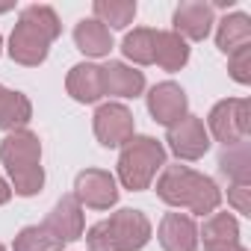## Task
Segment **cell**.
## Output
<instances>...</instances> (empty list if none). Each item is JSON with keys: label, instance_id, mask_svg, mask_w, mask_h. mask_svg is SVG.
<instances>
[{"label": "cell", "instance_id": "cell-1", "mask_svg": "<svg viewBox=\"0 0 251 251\" xmlns=\"http://www.w3.org/2000/svg\"><path fill=\"white\" fill-rule=\"evenodd\" d=\"M157 198L175 210H189L192 216H210L222 204V189L213 177L189 166H163L157 177Z\"/></svg>", "mask_w": 251, "mask_h": 251}, {"label": "cell", "instance_id": "cell-2", "mask_svg": "<svg viewBox=\"0 0 251 251\" xmlns=\"http://www.w3.org/2000/svg\"><path fill=\"white\" fill-rule=\"evenodd\" d=\"M62 33V24L56 18V12L50 6H42V3H33V6H24L21 15H18V24L9 36V56L12 62L18 65H27V68H36L48 59L50 53V45L59 39Z\"/></svg>", "mask_w": 251, "mask_h": 251}, {"label": "cell", "instance_id": "cell-3", "mask_svg": "<svg viewBox=\"0 0 251 251\" xmlns=\"http://www.w3.org/2000/svg\"><path fill=\"white\" fill-rule=\"evenodd\" d=\"M0 163L9 175L12 195L33 198L45 186V169H42V142L33 130H12L0 142Z\"/></svg>", "mask_w": 251, "mask_h": 251}, {"label": "cell", "instance_id": "cell-4", "mask_svg": "<svg viewBox=\"0 0 251 251\" xmlns=\"http://www.w3.org/2000/svg\"><path fill=\"white\" fill-rule=\"evenodd\" d=\"M154 227L142 210L124 207L103 222H95L86 230L89 251H142L151 239Z\"/></svg>", "mask_w": 251, "mask_h": 251}, {"label": "cell", "instance_id": "cell-5", "mask_svg": "<svg viewBox=\"0 0 251 251\" xmlns=\"http://www.w3.org/2000/svg\"><path fill=\"white\" fill-rule=\"evenodd\" d=\"M166 166V148L154 136H133L127 145H121L118 154V180L124 189L142 192L154 183L157 172Z\"/></svg>", "mask_w": 251, "mask_h": 251}, {"label": "cell", "instance_id": "cell-6", "mask_svg": "<svg viewBox=\"0 0 251 251\" xmlns=\"http://www.w3.org/2000/svg\"><path fill=\"white\" fill-rule=\"evenodd\" d=\"M204 127L225 148H230L236 142H245L248 133H251V103H248V98H225V100H219L210 109Z\"/></svg>", "mask_w": 251, "mask_h": 251}, {"label": "cell", "instance_id": "cell-7", "mask_svg": "<svg viewBox=\"0 0 251 251\" xmlns=\"http://www.w3.org/2000/svg\"><path fill=\"white\" fill-rule=\"evenodd\" d=\"M92 130H95V139L103 148H121L136 136V121H133V112L124 103L109 100V103H100L95 109Z\"/></svg>", "mask_w": 251, "mask_h": 251}, {"label": "cell", "instance_id": "cell-8", "mask_svg": "<svg viewBox=\"0 0 251 251\" xmlns=\"http://www.w3.org/2000/svg\"><path fill=\"white\" fill-rule=\"evenodd\" d=\"M169 151L183 160V163H195L210 151V133L204 127V118L198 115H183L177 124H172L166 133Z\"/></svg>", "mask_w": 251, "mask_h": 251}, {"label": "cell", "instance_id": "cell-9", "mask_svg": "<svg viewBox=\"0 0 251 251\" xmlns=\"http://www.w3.org/2000/svg\"><path fill=\"white\" fill-rule=\"evenodd\" d=\"M80 207H89V210H109L118 204V183L109 172L103 169H86L77 175L74 180V192H71Z\"/></svg>", "mask_w": 251, "mask_h": 251}, {"label": "cell", "instance_id": "cell-10", "mask_svg": "<svg viewBox=\"0 0 251 251\" xmlns=\"http://www.w3.org/2000/svg\"><path fill=\"white\" fill-rule=\"evenodd\" d=\"M148 112L157 124L163 127H172L177 124L183 115H189V100L186 92L175 83V80H163L148 92Z\"/></svg>", "mask_w": 251, "mask_h": 251}, {"label": "cell", "instance_id": "cell-11", "mask_svg": "<svg viewBox=\"0 0 251 251\" xmlns=\"http://www.w3.org/2000/svg\"><path fill=\"white\" fill-rule=\"evenodd\" d=\"M172 24L183 42H204L216 24V15H213V6L204 3V0H183L175 9Z\"/></svg>", "mask_w": 251, "mask_h": 251}, {"label": "cell", "instance_id": "cell-12", "mask_svg": "<svg viewBox=\"0 0 251 251\" xmlns=\"http://www.w3.org/2000/svg\"><path fill=\"white\" fill-rule=\"evenodd\" d=\"M163 251H198V225L189 213H166L157 227Z\"/></svg>", "mask_w": 251, "mask_h": 251}, {"label": "cell", "instance_id": "cell-13", "mask_svg": "<svg viewBox=\"0 0 251 251\" xmlns=\"http://www.w3.org/2000/svg\"><path fill=\"white\" fill-rule=\"evenodd\" d=\"M42 225L50 227L62 242H74V239H80L83 230H86V219H83V207H80V201H77L74 195H62V198L53 204V210L48 213V219H45Z\"/></svg>", "mask_w": 251, "mask_h": 251}, {"label": "cell", "instance_id": "cell-14", "mask_svg": "<svg viewBox=\"0 0 251 251\" xmlns=\"http://www.w3.org/2000/svg\"><path fill=\"white\" fill-rule=\"evenodd\" d=\"M100 77H103V95L112 98H139L145 92V74L127 62L109 59L106 65H100Z\"/></svg>", "mask_w": 251, "mask_h": 251}, {"label": "cell", "instance_id": "cell-15", "mask_svg": "<svg viewBox=\"0 0 251 251\" xmlns=\"http://www.w3.org/2000/svg\"><path fill=\"white\" fill-rule=\"evenodd\" d=\"M65 92L77 100V103H98L103 98V77H100V65L95 62H77L68 77H65Z\"/></svg>", "mask_w": 251, "mask_h": 251}, {"label": "cell", "instance_id": "cell-16", "mask_svg": "<svg viewBox=\"0 0 251 251\" xmlns=\"http://www.w3.org/2000/svg\"><path fill=\"white\" fill-rule=\"evenodd\" d=\"M33 118V103L24 92L0 86V130H24L27 121Z\"/></svg>", "mask_w": 251, "mask_h": 251}, {"label": "cell", "instance_id": "cell-17", "mask_svg": "<svg viewBox=\"0 0 251 251\" xmlns=\"http://www.w3.org/2000/svg\"><path fill=\"white\" fill-rule=\"evenodd\" d=\"M74 45H77L80 53H86L92 59H100V56H109V50H112V33L100 21L83 18L74 27Z\"/></svg>", "mask_w": 251, "mask_h": 251}, {"label": "cell", "instance_id": "cell-18", "mask_svg": "<svg viewBox=\"0 0 251 251\" xmlns=\"http://www.w3.org/2000/svg\"><path fill=\"white\" fill-rule=\"evenodd\" d=\"M251 45V18L245 12H230L219 21L216 30V48L222 53H233L236 48Z\"/></svg>", "mask_w": 251, "mask_h": 251}, {"label": "cell", "instance_id": "cell-19", "mask_svg": "<svg viewBox=\"0 0 251 251\" xmlns=\"http://www.w3.org/2000/svg\"><path fill=\"white\" fill-rule=\"evenodd\" d=\"M219 172L236 186H251V142L245 139L225 148L219 157Z\"/></svg>", "mask_w": 251, "mask_h": 251}, {"label": "cell", "instance_id": "cell-20", "mask_svg": "<svg viewBox=\"0 0 251 251\" xmlns=\"http://www.w3.org/2000/svg\"><path fill=\"white\" fill-rule=\"evenodd\" d=\"M154 62L163 71H180L189 62V45L175 33V30H163L157 33V50H154Z\"/></svg>", "mask_w": 251, "mask_h": 251}, {"label": "cell", "instance_id": "cell-21", "mask_svg": "<svg viewBox=\"0 0 251 251\" xmlns=\"http://www.w3.org/2000/svg\"><path fill=\"white\" fill-rule=\"evenodd\" d=\"M92 12V18L100 21L106 30H124L136 18V3L133 0H95Z\"/></svg>", "mask_w": 251, "mask_h": 251}, {"label": "cell", "instance_id": "cell-22", "mask_svg": "<svg viewBox=\"0 0 251 251\" xmlns=\"http://www.w3.org/2000/svg\"><path fill=\"white\" fill-rule=\"evenodd\" d=\"M154 50H157V30L151 27H136L121 42L124 59H130L136 65H154Z\"/></svg>", "mask_w": 251, "mask_h": 251}, {"label": "cell", "instance_id": "cell-23", "mask_svg": "<svg viewBox=\"0 0 251 251\" xmlns=\"http://www.w3.org/2000/svg\"><path fill=\"white\" fill-rule=\"evenodd\" d=\"M65 242L45 225H27L18 230L12 251H62Z\"/></svg>", "mask_w": 251, "mask_h": 251}, {"label": "cell", "instance_id": "cell-24", "mask_svg": "<svg viewBox=\"0 0 251 251\" xmlns=\"http://www.w3.org/2000/svg\"><path fill=\"white\" fill-rule=\"evenodd\" d=\"M201 236H204V245L207 242H239V222L227 210L225 213L216 210L204 219V227H198V239Z\"/></svg>", "mask_w": 251, "mask_h": 251}, {"label": "cell", "instance_id": "cell-25", "mask_svg": "<svg viewBox=\"0 0 251 251\" xmlns=\"http://www.w3.org/2000/svg\"><path fill=\"white\" fill-rule=\"evenodd\" d=\"M227 71H230V77L239 86H248L251 83V45L236 48L233 53H227Z\"/></svg>", "mask_w": 251, "mask_h": 251}, {"label": "cell", "instance_id": "cell-26", "mask_svg": "<svg viewBox=\"0 0 251 251\" xmlns=\"http://www.w3.org/2000/svg\"><path fill=\"white\" fill-rule=\"evenodd\" d=\"M227 204H230L236 213L251 216V186H236V183H230V189H227Z\"/></svg>", "mask_w": 251, "mask_h": 251}, {"label": "cell", "instance_id": "cell-27", "mask_svg": "<svg viewBox=\"0 0 251 251\" xmlns=\"http://www.w3.org/2000/svg\"><path fill=\"white\" fill-rule=\"evenodd\" d=\"M204 251H248V248L239 242H207Z\"/></svg>", "mask_w": 251, "mask_h": 251}, {"label": "cell", "instance_id": "cell-28", "mask_svg": "<svg viewBox=\"0 0 251 251\" xmlns=\"http://www.w3.org/2000/svg\"><path fill=\"white\" fill-rule=\"evenodd\" d=\"M9 198H12V186H9L3 177H0V204H6Z\"/></svg>", "mask_w": 251, "mask_h": 251}, {"label": "cell", "instance_id": "cell-29", "mask_svg": "<svg viewBox=\"0 0 251 251\" xmlns=\"http://www.w3.org/2000/svg\"><path fill=\"white\" fill-rule=\"evenodd\" d=\"M12 9V3H0V15H3V12H9Z\"/></svg>", "mask_w": 251, "mask_h": 251}, {"label": "cell", "instance_id": "cell-30", "mask_svg": "<svg viewBox=\"0 0 251 251\" xmlns=\"http://www.w3.org/2000/svg\"><path fill=\"white\" fill-rule=\"evenodd\" d=\"M0 53H3V39H0Z\"/></svg>", "mask_w": 251, "mask_h": 251}, {"label": "cell", "instance_id": "cell-31", "mask_svg": "<svg viewBox=\"0 0 251 251\" xmlns=\"http://www.w3.org/2000/svg\"><path fill=\"white\" fill-rule=\"evenodd\" d=\"M0 251H6V245H3V242H0Z\"/></svg>", "mask_w": 251, "mask_h": 251}]
</instances>
